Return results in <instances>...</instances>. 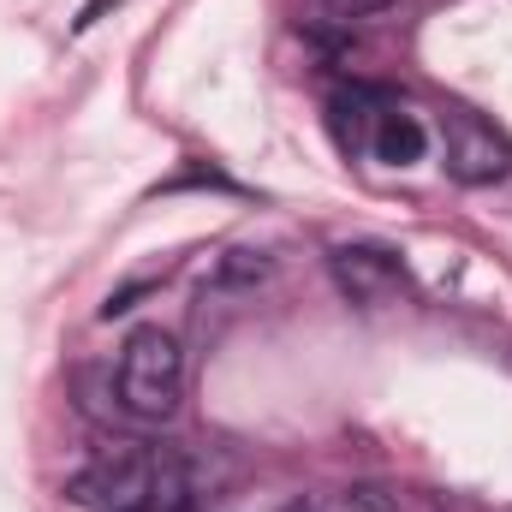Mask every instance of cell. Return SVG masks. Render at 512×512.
<instances>
[{
    "label": "cell",
    "mask_w": 512,
    "mask_h": 512,
    "mask_svg": "<svg viewBox=\"0 0 512 512\" xmlns=\"http://www.w3.org/2000/svg\"><path fill=\"white\" fill-rule=\"evenodd\" d=\"M334 18H370V12H382L387 0H322Z\"/></svg>",
    "instance_id": "obj_5"
},
{
    "label": "cell",
    "mask_w": 512,
    "mask_h": 512,
    "mask_svg": "<svg viewBox=\"0 0 512 512\" xmlns=\"http://www.w3.org/2000/svg\"><path fill=\"white\" fill-rule=\"evenodd\" d=\"M108 6H114V0H90V6H84V12H78V30H90V24H96V18H102V12H108Z\"/></svg>",
    "instance_id": "obj_6"
},
{
    "label": "cell",
    "mask_w": 512,
    "mask_h": 512,
    "mask_svg": "<svg viewBox=\"0 0 512 512\" xmlns=\"http://www.w3.org/2000/svg\"><path fill=\"white\" fill-rule=\"evenodd\" d=\"M334 126H340V143L352 149H370L382 167H417L423 149H429V131L411 108H399L387 90H346L334 96Z\"/></svg>",
    "instance_id": "obj_2"
},
{
    "label": "cell",
    "mask_w": 512,
    "mask_h": 512,
    "mask_svg": "<svg viewBox=\"0 0 512 512\" xmlns=\"http://www.w3.org/2000/svg\"><path fill=\"white\" fill-rule=\"evenodd\" d=\"M328 274H334V286L352 298V304H399L405 292H411V274H405V262L387 251V245H334L328 251Z\"/></svg>",
    "instance_id": "obj_4"
},
{
    "label": "cell",
    "mask_w": 512,
    "mask_h": 512,
    "mask_svg": "<svg viewBox=\"0 0 512 512\" xmlns=\"http://www.w3.org/2000/svg\"><path fill=\"white\" fill-rule=\"evenodd\" d=\"M441 167H447V179H459V185H501L512 173V143L501 131L489 126L483 114H471V108H453L447 120H441Z\"/></svg>",
    "instance_id": "obj_3"
},
{
    "label": "cell",
    "mask_w": 512,
    "mask_h": 512,
    "mask_svg": "<svg viewBox=\"0 0 512 512\" xmlns=\"http://www.w3.org/2000/svg\"><path fill=\"white\" fill-rule=\"evenodd\" d=\"M114 393L131 423H167L185 399V352L167 328H131L120 346Z\"/></svg>",
    "instance_id": "obj_1"
}]
</instances>
